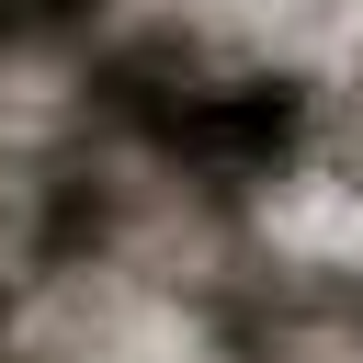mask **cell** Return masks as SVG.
Returning <instances> with one entry per match:
<instances>
[{"mask_svg": "<svg viewBox=\"0 0 363 363\" xmlns=\"http://www.w3.org/2000/svg\"><path fill=\"white\" fill-rule=\"evenodd\" d=\"M0 34H23V0H0Z\"/></svg>", "mask_w": 363, "mask_h": 363, "instance_id": "3", "label": "cell"}, {"mask_svg": "<svg viewBox=\"0 0 363 363\" xmlns=\"http://www.w3.org/2000/svg\"><path fill=\"white\" fill-rule=\"evenodd\" d=\"M170 136H182L204 170H261V159L295 136V91H284V79H238V91H204V102H193Z\"/></svg>", "mask_w": 363, "mask_h": 363, "instance_id": "1", "label": "cell"}, {"mask_svg": "<svg viewBox=\"0 0 363 363\" xmlns=\"http://www.w3.org/2000/svg\"><path fill=\"white\" fill-rule=\"evenodd\" d=\"M91 11H113V0H23V23H91Z\"/></svg>", "mask_w": 363, "mask_h": 363, "instance_id": "2", "label": "cell"}]
</instances>
